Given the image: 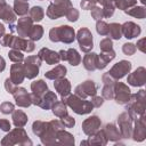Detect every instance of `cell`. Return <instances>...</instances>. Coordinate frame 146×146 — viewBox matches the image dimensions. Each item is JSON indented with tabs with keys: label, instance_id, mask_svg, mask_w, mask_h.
<instances>
[{
	"label": "cell",
	"instance_id": "6da1fadb",
	"mask_svg": "<svg viewBox=\"0 0 146 146\" xmlns=\"http://www.w3.org/2000/svg\"><path fill=\"white\" fill-rule=\"evenodd\" d=\"M125 110L132 120H137L145 115L146 100H145V90L141 89L137 94H131L129 102L125 104Z\"/></svg>",
	"mask_w": 146,
	"mask_h": 146
},
{
	"label": "cell",
	"instance_id": "7a4b0ae2",
	"mask_svg": "<svg viewBox=\"0 0 146 146\" xmlns=\"http://www.w3.org/2000/svg\"><path fill=\"white\" fill-rule=\"evenodd\" d=\"M49 39L52 42H64L72 43L75 40V31L68 25H62L52 27L49 31Z\"/></svg>",
	"mask_w": 146,
	"mask_h": 146
},
{
	"label": "cell",
	"instance_id": "3957f363",
	"mask_svg": "<svg viewBox=\"0 0 146 146\" xmlns=\"http://www.w3.org/2000/svg\"><path fill=\"white\" fill-rule=\"evenodd\" d=\"M62 99L65 102V104H66L68 107H71V108L73 110V112H75V113L79 114V115L88 114V113H90V112L92 111V108H94L91 102L86 100V99H83V98L76 96L75 94H74V95H68L67 97L62 98Z\"/></svg>",
	"mask_w": 146,
	"mask_h": 146
},
{
	"label": "cell",
	"instance_id": "277c9868",
	"mask_svg": "<svg viewBox=\"0 0 146 146\" xmlns=\"http://www.w3.org/2000/svg\"><path fill=\"white\" fill-rule=\"evenodd\" d=\"M15 144H19V145H32V141L27 138V133L25 132V130L23 128H17L11 130L7 136H5V138L1 140V145H15Z\"/></svg>",
	"mask_w": 146,
	"mask_h": 146
},
{
	"label": "cell",
	"instance_id": "5b68a950",
	"mask_svg": "<svg viewBox=\"0 0 146 146\" xmlns=\"http://www.w3.org/2000/svg\"><path fill=\"white\" fill-rule=\"evenodd\" d=\"M72 7V3L70 0H63L60 2H51L48 6V9L46 11V15L50 19H57L66 14L68 8Z\"/></svg>",
	"mask_w": 146,
	"mask_h": 146
},
{
	"label": "cell",
	"instance_id": "8992f818",
	"mask_svg": "<svg viewBox=\"0 0 146 146\" xmlns=\"http://www.w3.org/2000/svg\"><path fill=\"white\" fill-rule=\"evenodd\" d=\"M41 59L39 56H29L27 58L24 59V73L25 78L27 79H33L39 74V68L41 66Z\"/></svg>",
	"mask_w": 146,
	"mask_h": 146
},
{
	"label": "cell",
	"instance_id": "52a82bcc",
	"mask_svg": "<svg viewBox=\"0 0 146 146\" xmlns=\"http://www.w3.org/2000/svg\"><path fill=\"white\" fill-rule=\"evenodd\" d=\"M76 40L79 42L80 49L83 52H90V50L94 47V41H92V34L87 27H82L78 31Z\"/></svg>",
	"mask_w": 146,
	"mask_h": 146
},
{
	"label": "cell",
	"instance_id": "ba28073f",
	"mask_svg": "<svg viewBox=\"0 0 146 146\" xmlns=\"http://www.w3.org/2000/svg\"><path fill=\"white\" fill-rule=\"evenodd\" d=\"M117 123H119V130L121 132L122 138H130L131 133H132V124H133V120L132 117L129 115L128 112H123L119 115L117 117Z\"/></svg>",
	"mask_w": 146,
	"mask_h": 146
},
{
	"label": "cell",
	"instance_id": "9c48e42d",
	"mask_svg": "<svg viewBox=\"0 0 146 146\" xmlns=\"http://www.w3.org/2000/svg\"><path fill=\"white\" fill-rule=\"evenodd\" d=\"M130 96H131V92H130L129 87L122 82L115 81V83H114V97H113L115 99V102L120 105H125L129 102Z\"/></svg>",
	"mask_w": 146,
	"mask_h": 146
},
{
	"label": "cell",
	"instance_id": "30bf717a",
	"mask_svg": "<svg viewBox=\"0 0 146 146\" xmlns=\"http://www.w3.org/2000/svg\"><path fill=\"white\" fill-rule=\"evenodd\" d=\"M74 94L83 99H86L87 97H94L97 94V86L92 80H87L76 86Z\"/></svg>",
	"mask_w": 146,
	"mask_h": 146
},
{
	"label": "cell",
	"instance_id": "8fae6325",
	"mask_svg": "<svg viewBox=\"0 0 146 146\" xmlns=\"http://www.w3.org/2000/svg\"><path fill=\"white\" fill-rule=\"evenodd\" d=\"M131 66L132 65L129 60H120L119 63H116L112 66V68L108 71V74L114 80L122 79L123 76H125L131 71Z\"/></svg>",
	"mask_w": 146,
	"mask_h": 146
},
{
	"label": "cell",
	"instance_id": "7c38bea8",
	"mask_svg": "<svg viewBox=\"0 0 146 146\" xmlns=\"http://www.w3.org/2000/svg\"><path fill=\"white\" fill-rule=\"evenodd\" d=\"M0 19L5 21L10 25L11 32L14 31V22L16 21V14L14 9L6 2V0H0Z\"/></svg>",
	"mask_w": 146,
	"mask_h": 146
},
{
	"label": "cell",
	"instance_id": "4fadbf2b",
	"mask_svg": "<svg viewBox=\"0 0 146 146\" xmlns=\"http://www.w3.org/2000/svg\"><path fill=\"white\" fill-rule=\"evenodd\" d=\"M10 47L13 49H17V50H23L26 52H31L34 50V41H32L31 39H25L23 36H13Z\"/></svg>",
	"mask_w": 146,
	"mask_h": 146
},
{
	"label": "cell",
	"instance_id": "5bb4252c",
	"mask_svg": "<svg viewBox=\"0 0 146 146\" xmlns=\"http://www.w3.org/2000/svg\"><path fill=\"white\" fill-rule=\"evenodd\" d=\"M127 82L132 87H141L146 83V70L140 66L128 75Z\"/></svg>",
	"mask_w": 146,
	"mask_h": 146
},
{
	"label": "cell",
	"instance_id": "9a60e30c",
	"mask_svg": "<svg viewBox=\"0 0 146 146\" xmlns=\"http://www.w3.org/2000/svg\"><path fill=\"white\" fill-rule=\"evenodd\" d=\"M135 127H132V133L131 137L136 141H141L146 137V122H145V115L133 120Z\"/></svg>",
	"mask_w": 146,
	"mask_h": 146
},
{
	"label": "cell",
	"instance_id": "2e32d148",
	"mask_svg": "<svg viewBox=\"0 0 146 146\" xmlns=\"http://www.w3.org/2000/svg\"><path fill=\"white\" fill-rule=\"evenodd\" d=\"M13 96L16 100V105L19 107H29L30 105H32L31 102V95L26 91L25 88L22 87H16V89L13 92Z\"/></svg>",
	"mask_w": 146,
	"mask_h": 146
},
{
	"label": "cell",
	"instance_id": "e0dca14e",
	"mask_svg": "<svg viewBox=\"0 0 146 146\" xmlns=\"http://www.w3.org/2000/svg\"><path fill=\"white\" fill-rule=\"evenodd\" d=\"M100 119L97 115H92L88 119H86L82 123V130L87 136H91L94 135L96 131H98V129L100 128Z\"/></svg>",
	"mask_w": 146,
	"mask_h": 146
},
{
	"label": "cell",
	"instance_id": "ac0fdd59",
	"mask_svg": "<svg viewBox=\"0 0 146 146\" xmlns=\"http://www.w3.org/2000/svg\"><path fill=\"white\" fill-rule=\"evenodd\" d=\"M32 26H33V21L31 19V17L23 16L22 18L18 19L16 24V32L18 33L19 36H23V38L29 36Z\"/></svg>",
	"mask_w": 146,
	"mask_h": 146
},
{
	"label": "cell",
	"instance_id": "d6986e66",
	"mask_svg": "<svg viewBox=\"0 0 146 146\" xmlns=\"http://www.w3.org/2000/svg\"><path fill=\"white\" fill-rule=\"evenodd\" d=\"M38 56L40 57L41 60L46 62L48 65H55V64H58L60 62L59 54L56 52V51H54V50H50L49 48H42V49H40Z\"/></svg>",
	"mask_w": 146,
	"mask_h": 146
},
{
	"label": "cell",
	"instance_id": "ffe728a7",
	"mask_svg": "<svg viewBox=\"0 0 146 146\" xmlns=\"http://www.w3.org/2000/svg\"><path fill=\"white\" fill-rule=\"evenodd\" d=\"M121 30H122V35H124L127 39H133L137 38L140 32L141 29L139 25H137L133 22H125L121 25Z\"/></svg>",
	"mask_w": 146,
	"mask_h": 146
},
{
	"label": "cell",
	"instance_id": "44dd1931",
	"mask_svg": "<svg viewBox=\"0 0 146 146\" xmlns=\"http://www.w3.org/2000/svg\"><path fill=\"white\" fill-rule=\"evenodd\" d=\"M24 78H25V73H24L23 64H21V62L13 64L10 68V80L13 81V83L21 84L24 81Z\"/></svg>",
	"mask_w": 146,
	"mask_h": 146
},
{
	"label": "cell",
	"instance_id": "7402d4cb",
	"mask_svg": "<svg viewBox=\"0 0 146 146\" xmlns=\"http://www.w3.org/2000/svg\"><path fill=\"white\" fill-rule=\"evenodd\" d=\"M54 87L56 89V91L60 95L62 98H65L70 95L71 92V83L67 79L65 78H60V79H57L55 80L54 82Z\"/></svg>",
	"mask_w": 146,
	"mask_h": 146
},
{
	"label": "cell",
	"instance_id": "603a6c76",
	"mask_svg": "<svg viewBox=\"0 0 146 146\" xmlns=\"http://www.w3.org/2000/svg\"><path fill=\"white\" fill-rule=\"evenodd\" d=\"M56 102H57V96H56V94L52 92V91L47 90V91L42 95V97H41V99H40V103H39V106H40L41 108H43V110H49V108L52 107V105H54Z\"/></svg>",
	"mask_w": 146,
	"mask_h": 146
},
{
	"label": "cell",
	"instance_id": "cb8c5ba5",
	"mask_svg": "<svg viewBox=\"0 0 146 146\" xmlns=\"http://www.w3.org/2000/svg\"><path fill=\"white\" fill-rule=\"evenodd\" d=\"M115 58V52L114 50H110V51H102L100 55H97V59H98V63H97V70H103L107 66V64L113 60Z\"/></svg>",
	"mask_w": 146,
	"mask_h": 146
},
{
	"label": "cell",
	"instance_id": "d4e9b609",
	"mask_svg": "<svg viewBox=\"0 0 146 146\" xmlns=\"http://www.w3.org/2000/svg\"><path fill=\"white\" fill-rule=\"evenodd\" d=\"M103 130H104V133H105L107 140L116 141V140H119L120 138H122L119 128H116V125H115L114 123H108V124H106Z\"/></svg>",
	"mask_w": 146,
	"mask_h": 146
},
{
	"label": "cell",
	"instance_id": "484cf974",
	"mask_svg": "<svg viewBox=\"0 0 146 146\" xmlns=\"http://www.w3.org/2000/svg\"><path fill=\"white\" fill-rule=\"evenodd\" d=\"M97 54L96 52H87V55L83 57V66L87 71H95L97 70Z\"/></svg>",
	"mask_w": 146,
	"mask_h": 146
},
{
	"label": "cell",
	"instance_id": "4316f807",
	"mask_svg": "<svg viewBox=\"0 0 146 146\" xmlns=\"http://www.w3.org/2000/svg\"><path fill=\"white\" fill-rule=\"evenodd\" d=\"M67 70L64 65H57L55 68L48 71L47 73H44V76L49 80H57V79H60V78H65V74H66Z\"/></svg>",
	"mask_w": 146,
	"mask_h": 146
},
{
	"label": "cell",
	"instance_id": "83f0119b",
	"mask_svg": "<svg viewBox=\"0 0 146 146\" xmlns=\"http://www.w3.org/2000/svg\"><path fill=\"white\" fill-rule=\"evenodd\" d=\"M107 143V138L104 133V130L100 131H96L94 135L90 136V138L87 141H81V145L84 144H98V145H106Z\"/></svg>",
	"mask_w": 146,
	"mask_h": 146
},
{
	"label": "cell",
	"instance_id": "f1b7e54d",
	"mask_svg": "<svg viewBox=\"0 0 146 146\" xmlns=\"http://www.w3.org/2000/svg\"><path fill=\"white\" fill-rule=\"evenodd\" d=\"M31 90H32L33 95L41 98L42 95L48 90V86L43 80H36V81H33L31 83Z\"/></svg>",
	"mask_w": 146,
	"mask_h": 146
},
{
	"label": "cell",
	"instance_id": "f546056e",
	"mask_svg": "<svg viewBox=\"0 0 146 146\" xmlns=\"http://www.w3.org/2000/svg\"><path fill=\"white\" fill-rule=\"evenodd\" d=\"M13 123L17 128H23L27 123V115L21 110L14 111L13 112Z\"/></svg>",
	"mask_w": 146,
	"mask_h": 146
},
{
	"label": "cell",
	"instance_id": "4dcf8cb0",
	"mask_svg": "<svg viewBox=\"0 0 146 146\" xmlns=\"http://www.w3.org/2000/svg\"><path fill=\"white\" fill-rule=\"evenodd\" d=\"M65 60H67L72 66H76L81 63V56L74 48H70L66 50L65 54Z\"/></svg>",
	"mask_w": 146,
	"mask_h": 146
},
{
	"label": "cell",
	"instance_id": "1f68e13d",
	"mask_svg": "<svg viewBox=\"0 0 146 146\" xmlns=\"http://www.w3.org/2000/svg\"><path fill=\"white\" fill-rule=\"evenodd\" d=\"M13 9H14V11H15L16 15L24 16L30 10L29 2L27 1H24V0H15L14 1V6H13Z\"/></svg>",
	"mask_w": 146,
	"mask_h": 146
},
{
	"label": "cell",
	"instance_id": "d6a6232c",
	"mask_svg": "<svg viewBox=\"0 0 146 146\" xmlns=\"http://www.w3.org/2000/svg\"><path fill=\"white\" fill-rule=\"evenodd\" d=\"M124 11L127 15H130V16L139 18V19H143L146 17V9L144 6H132L129 9H125Z\"/></svg>",
	"mask_w": 146,
	"mask_h": 146
},
{
	"label": "cell",
	"instance_id": "836d02e7",
	"mask_svg": "<svg viewBox=\"0 0 146 146\" xmlns=\"http://www.w3.org/2000/svg\"><path fill=\"white\" fill-rule=\"evenodd\" d=\"M51 110H52V113L56 115V116H58V117H63V116H65L66 114H67V105L65 104V102L62 99L60 102H56L54 105H52V107H51Z\"/></svg>",
	"mask_w": 146,
	"mask_h": 146
},
{
	"label": "cell",
	"instance_id": "e575fe53",
	"mask_svg": "<svg viewBox=\"0 0 146 146\" xmlns=\"http://www.w3.org/2000/svg\"><path fill=\"white\" fill-rule=\"evenodd\" d=\"M108 38L119 40L122 36V30H121V24L119 23H111L108 24Z\"/></svg>",
	"mask_w": 146,
	"mask_h": 146
},
{
	"label": "cell",
	"instance_id": "d590c367",
	"mask_svg": "<svg viewBox=\"0 0 146 146\" xmlns=\"http://www.w3.org/2000/svg\"><path fill=\"white\" fill-rule=\"evenodd\" d=\"M57 144L72 145V144H74V138L70 132L64 131V129H63L57 132Z\"/></svg>",
	"mask_w": 146,
	"mask_h": 146
},
{
	"label": "cell",
	"instance_id": "8d00e7d4",
	"mask_svg": "<svg viewBox=\"0 0 146 146\" xmlns=\"http://www.w3.org/2000/svg\"><path fill=\"white\" fill-rule=\"evenodd\" d=\"M29 15L33 22H40L44 16V11L40 6H34L29 10Z\"/></svg>",
	"mask_w": 146,
	"mask_h": 146
},
{
	"label": "cell",
	"instance_id": "74e56055",
	"mask_svg": "<svg viewBox=\"0 0 146 146\" xmlns=\"http://www.w3.org/2000/svg\"><path fill=\"white\" fill-rule=\"evenodd\" d=\"M43 35V29L41 25H33L31 31H30V34H29V39H31L32 41H38L42 38Z\"/></svg>",
	"mask_w": 146,
	"mask_h": 146
},
{
	"label": "cell",
	"instance_id": "f35d334b",
	"mask_svg": "<svg viewBox=\"0 0 146 146\" xmlns=\"http://www.w3.org/2000/svg\"><path fill=\"white\" fill-rule=\"evenodd\" d=\"M114 83H105L104 84L103 90H102V97L104 99H113V97H114Z\"/></svg>",
	"mask_w": 146,
	"mask_h": 146
},
{
	"label": "cell",
	"instance_id": "ab89813d",
	"mask_svg": "<svg viewBox=\"0 0 146 146\" xmlns=\"http://www.w3.org/2000/svg\"><path fill=\"white\" fill-rule=\"evenodd\" d=\"M113 3H114L115 8H119L121 10H125L132 6H136L137 0H115Z\"/></svg>",
	"mask_w": 146,
	"mask_h": 146
},
{
	"label": "cell",
	"instance_id": "60d3db41",
	"mask_svg": "<svg viewBox=\"0 0 146 146\" xmlns=\"http://www.w3.org/2000/svg\"><path fill=\"white\" fill-rule=\"evenodd\" d=\"M8 57L10 60H13L14 63H19L22 60H24V55L22 54L21 50H17V49H11L9 52H8Z\"/></svg>",
	"mask_w": 146,
	"mask_h": 146
},
{
	"label": "cell",
	"instance_id": "b9f144b4",
	"mask_svg": "<svg viewBox=\"0 0 146 146\" xmlns=\"http://www.w3.org/2000/svg\"><path fill=\"white\" fill-rule=\"evenodd\" d=\"M96 31L100 35H107V33H108V24L106 22H104V21H100V19L97 21V23H96Z\"/></svg>",
	"mask_w": 146,
	"mask_h": 146
},
{
	"label": "cell",
	"instance_id": "7bdbcfd3",
	"mask_svg": "<svg viewBox=\"0 0 146 146\" xmlns=\"http://www.w3.org/2000/svg\"><path fill=\"white\" fill-rule=\"evenodd\" d=\"M99 48L102 51H110L113 49V43L111 38H105L99 42Z\"/></svg>",
	"mask_w": 146,
	"mask_h": 146
},
{
	"label": "cell",
	"instance_id": "ee69618b",
	"mask_svg": "<svg viewBox=\"0 0 146 146\" xmlns=\"http://www.w3.org/2000/svg\"><path fill=\"white\" fill-rule=\"evenodd\" d=\"M65 16H66V18H67L70 22H75V21L79 18V11H78V9H75L74 7H71V8H68V10L66 11Z\"/></svg>",
	"mask_w": 146,
	"mask_h": 146
},
{
	"label": "cell",
	"instance_id": "f6af8a7d",
	"mask_svg": "<svg viewBox=\"0 0 146 146\" xmlns=\"http://www.w3.org/2000/svg\"><path fill=\"white\" fill-rule=\"evenodd\" d=\"M91 10V17L96 21H99L100 18H104V15H103V8L102 7H98L97 5L90 9Z\"/></svg>",
	"mask_w": 146,
	"mask_h": 146
},
{
	"label": "cell",
	"instance_id": "bcb514c9",
	"mask_svg": "<svg viewBox=\"0 0 146 146\" xmlns=\"http://www.w3.org/2000/svg\"><path fill=\"white\" fill-rule=\"evenodd\" d=\"M136 50H137V48H136V44H133V43H130L129 42V43H124L122 46V51L125 55H128V56L133 55L136 52Z\"/></svg>",
	"mask_w": 146,
	"mask_h": 146
},
{
	"label": "cell",
	"instance_id": "7dc6e473",
	"mask_svg": "<svg viewBox=\"0 0 146 146\" xmlns=\"http://www.w3.org/2000/svg\"><path fill=\"white\" fill-rule=\"evenodd\" d=\"M0 111H1V113H3V114L13 113V112H14V104L10 103V102H3V103L0 105Z\"/></svg>",
	"mask_w": 146,
	"mask_h": 146
},
{
	"label": "cell",
	"instance_id": "c3c4849f",
	"mask_svg": "<svg viewBox=\"0 0 146 146\" xmlns=\"http://www.w3.org/2000/svg\"><path fill=\"white\" fill-rule=\"evenodd\" d=\"M60 122L64 124V127L65 128H72V127H74V124H75V120L73 119V117H71L70 115H65V116H63V117H60Z\"/></svg>",
	"mask_w": 146,
	"mask_h": 146
},
{
	"label": "cell",
	"instance_id": "681fc988",
	"mask_svg": "<svg viewBox=\"0 0 146 146\" xmlns=\"http://www.w3.org/2000/svg\"><path fill=\"white\" fill-rule=\"evenodd\" d=\"M96 5H97V0H82L80 2L81 8L84 10H89V9L94 8Z\"/></svg>",
	"mask_w": 146,
	"mask_h": 146
},
{
	"label": "cell",
	"instance_id": "f907efd6",
	"mask_svg": "<svg viewBox=\"0 0 146 146\" xmlns=\"http://www.w3.org/2000/svg\"><path fill=\"white\" fill-rule=\"evenodd\" d=\"M13 34H3L1 38H0V44L3 46V47H10V43H11V40H13Z\"/></svg>",
	"mask_w": 146,
	"mask_h": 146
},
{
	"label": "cell",
	"instance_id": "816d5d0a",
	"mask_svg": "<svg viewBox=\"0 0 146 146\" xmlns=\"http://www.w3.org/2000/svg\"><path fill=\"white\" fill-rule=\"evenodd\" d=\"M5 89H6L7 92H9V94H13L14 90L16 89V84L13 83V81L10 80V78H7V79L5 80Z\"/></svg>",
	"mask_w": 146,
	"mask_h": 146
},
{
	"label": "cell",
	"instance_id": "f5cc1de1",
	"mask_svg": "<svg viewBox=\"0 0 146 146\" xmlns=\"http://www.w3.org/2000/svg\"><path fill=\"white\" fill-rule=\"evenodd\" d=\"M90 102H91V104H92L94 107H100L103 105V103H104V98L100 97V96H96L95 95Z\"/></svg>",
	"mask_w": 146,
	"mask_h": 146
},
{
	"label": "cell",
	"instance_id": "db71d44e",
	"mask_svg": "<svg viewBox=\"0 0 146 146\" xmlns=\"http://www.w3.org/2000/svg\"><path fill=\"white\" fill-rule=\"evenodd\" d=\"M10 127H11V124L8 120H5V119L0 120V129L2 131H10Z\"/></svg>",
	"mask_w": 146,
	"mask_h": 146
},
{
	"label": "cell",
	"instance_id": "11a10c76",
	"mask_svg": "<svg viewBox=\"0 0 146 146\" xmlns=\"http://www.w3.org/2000/svg\"><path fill=\"white\" fill-rule=\"evenodd\" d=\"M145 41H146V40L143 38V39H140V40L137 42V44H136V46H137L136 48L139 49L141 52H145V47H144V42H145Z\"/></svg>",
	"mask_w": 146,
	"mask_h": 146
},
{
	"label": "cell",
	"instance_id": "9f6ffc18",
	"mask_svg": "<svg viewBox=\"0 0 146 146\" xmlns=\"http://www.w3.org/2000/svg\"><path fill=\"white\" fill-rule=\"evenodd\" d=\"M5 68H6V62H5V59L0 56V72H2Z\"/></svg>",
	"mask_w": 146,
	"mask_h": 146
},
{
	"label": "cell",
	"instance_id": "6f0895ef",
	"mask_svg": "<svg viewBox=\"0 0 146 146\" xmlns=\"http://www.w3.org/2000/svg\"><path fill=\"white\" fill-rule=\"evenodd\" d=\"M3 34H5V25L0 23V38H1Z\"/></svg>",
	"mask_w": 146,
	"mask_h": 146
},
{
	"label": "cell",
	"instance_id": "680465c9",
	"mask_svg": "<svg viewBox=\"0 0 146 146\" xmlns=\"http://www.w3.org/2000/svg\"><path fill=\"white\" fill-rule=\"evenodd\" d=\"M52 2H60V1H63V0H51Z\"/></svg>",
	"mask_w": 146,
	"mask_h": 146
},
{
	"label": "cell",
	"instance_id": "91938a15",
	"mask_svg": "<svg viewBox=\"0 0 146 146\" xmlns=\"http://www.w3.org/2000/svg\"><path fill=\"white\" fill-rule=\"evenodd\" d=\"M110 1H111V2H114V1H115V0H110Z\"/></svg>",
	"mask_w": 146,
	"mask_h": 146
},
{
	"label": "cell",
	"instance_id": "94428289",
	"mask_svg": "<svg viewBox=\"0 0 146 146\" xmlns=\"http://www.w3.org/2000/svg\"><path fill=\"white\" fill-rule=\"evenodd\" d=\"M24 1H29V0H24Z\"/></svg>",
	"mask_w": 146,
	"mask_h": 146
}]
</instances>
